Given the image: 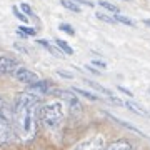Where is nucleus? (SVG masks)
Listing matches in <instances>:
<instances>
[{"label":"nucleus","mask_w":150,"mask_h":150,"mask_svg":"<svg viewBox=\"0 0 150 150\" xmlns=\"http://www.w3.org/2000/svg\"><path fill=\"white\" fill-rule=\"evenodd\" d=\"M38 95L32 92H20L13 100V127L17 137L23 142H30L37 134V122L40 120L37 113Z\"/></svg>","instance_id":"f257e3e1"},{"label":"nucleus","mask_w":150,"mask_h":150,"mask_svg":"<svg viewBox=\"0 0 150 150\" xmlns=\"http://www.w3.org/2000/svg\"><path fill=\"white\" fill-rule=\"evenodd\" d=\"M38 118L47 129H57L64 120V105L60 102H52L43 105L38 110Z\"/></svg>","instance_id":"f03ea898"},{"label":"nucleus","mask_w":150,"mask_h":150,"mask_svg":"<svg viewBox=\"0 0 150 150\" xmlns=\"http://www.w3.org/2000/svg\"><path fill=\"white\" fill-rule=\"evenodd\" d=\"M17 137L15 127H13V113L0 118V145H8Z\"/></svg>","instance_id":"7ed1b4c3"},{"label":"nucleus","mask_w":150,"mask_h":150,"mask_svg":"<svg viewBox=\"0 0 150 150\" xmlns=\"http://www.w3.org/2000/svg\"><path fill=\"white\" fill-rule=\"evenodd\" d=\"M52 93H54L55 97L62 98V100H65L67 105H69V110L72 113H79L82 110V103H80V100H79V97L75 95L74 92H69V90H52Z\"/></svg>","instance_id":"20e7f679"},{"label":"nucleus","mask_w":150,"mask_h":150,"mask_svg":"<svg viewBox=\"0 0 150 150\" xmlns=\"http://www.w3.org/2000/svg\"><path fill=\"white\" fill-rule=\"evenodd\" d=\"M105 149V140L103 137H90V139H85L83 142L77 145L74 150H103Z\"/></svg>","instance_id":"39448f33"},{"label":"nucleus","mask_w":150,"mask_h":150,"mask_svg":"<svg viewBox=\"0 0 150 150\" xmlns=\"http://www.w3.org/2000/svg\"><path fill=\"white\" fill-rule=\"evenodd\" d=\"M13 77H15L18 82H22V83H25V85H28V83H33V82L38 80V77L35 72H32L30 69H25V67H18V69L13 72Z\"/></svg>","instance_id":"423d86ee"},{"label":"nucleus","mask_w":150,"mask_h":150,"mask_svg":"<svg viewBox=\"0 0 150 150\" xmlns=\"http://www.w3.org/2000/svg\"><path fill=\"white\" fill-rule=\"evenodd\" d=\"M27 92H32L35 95H45V93L52 92V85H50L48 80H37V82H33V83H28Z\"/></svg>","instance_id":"0eeeda50"},{"label":"nucleus","mask_w":150,"mask_h":150,"mask_svg":"<svg viewBox=\"0 0 150 150\" xmlns=\"http://www.w3.org/2000/svg\"><path fill=\"white\" fill-rule=\"evenodd\" d=\"M18 69L15 59L12 57H0V75H7V74H13Z\"/></svg>","instance_id":"6e6552de"},{"label":"nucleus","mask_w":150,"mask_h":150,"mask_svg":"<svg viewBox=\"0 0 150 150\" xmlns=\"http://www.w3.org/2000/svg\"><path fill=\"white\" fill-rule=\"evenodd\" d=\"M103 150H134V147H132V144H130L129 140L118 139V140L110 142V144H108Z\"/></svg>","instance_id":"1a4fd4ad"},{"label":"nucleus","mask_w":150,"mask_h":150,"mask_svg":"<svg viewBox=\"0 0 150 150\" xmlns=\"http://www.w3.org/2000/svg\"><path fill=\"white\" fill-rule=\"evenodd\" d=\"M125 105H127V108H130L134 113H137V115H142V117L150 118V112H149V110H147V108H144L142 105H139L137 102H134V100H127V102H125Z\"/></svg>","instance_id":"9d476101"},{"label":"nucleus","mask_w":150,"mask_h":150,"mask_svg":"<svg viewBox=\"0 0 150 150\" xmlns=\"http://www.w3.org/2000/svg\"><path fill=\"white\" fill-rule=\"evenodd\" d=\"M60 4H62L67 10H70V12H75V13H80V12H82L80 5H79L75 0H60Z\"/></svg>","instance_id":"9b49d317"},{"label":"nucleus","mask_w":150,"mask_h":150,"mask_svg":"<svg viewBox=\"0 0 150 150\" xmlns=\"http://www.w3.org/2000/svg\"><path fill=\"white\" fill-rule=\"evenodd\" d=\"M17 33L20 35V37H33L35 33H37V30L32 27H25V25H22V27L17 28Z\"/></svg>","instance_id":"f8f14e48"},{"label":"nucleus","mask_w":150,"mask_h":150,"mask_svg":"<svg viewBox=\"0 0 150 150\" xmlns=\"http://www.w3.org/2000/svg\"><path fill=\"white\" fill-rule=\"evenodd\" d=\"M55 43L59 45V48L62 50V52H64V54H67V55H74V48L70 47V45H69L67 42L60 40V38H57V40H55Z\"/></svg>","instance_id":"ddd939ff"},{"label":"nucleus","mask_w":150,"mask_h":150,"mask_svg":"<svg viewBox=\"0 0 150 150\" xmlns=\"http://www.w3.org/2000/svg\"><path fill=\"white\" fill-rule=\"evenodd\" d=\"M37 43H38V45H42V47L45 48L47 52H50L52 55H60V52H59V50H57V48H55V47H54V45H52L50 42H47V40H37Z\"/></svg>","instance_id":"4468645a"},{"label":"nucleus","mask_w":150,"mask_h":150,"mask_svg":"<svg viewBox=\"0 0 150 150\" xmlns=\"http://www.w3.org/2000/svg\"><path fill=\"white\" fill-rule=\"evenodd\" d=\"M75 93H79V95L85 97V98H90V100H95V102H98L100 100V97L95 95V93H92V92H87V90H82V88H74Z\"/></svg>","instance_id":"2eb2a0df"},{"label":"nucleus","mask_w":150,"mask_h":150,"mask_svg":"<svg viewBox=\"0 0 150 150\" xmlns=\"http://www.w3.org/2000/svg\"><path fill=\"white\" fill-rule=\"evenodd\" d=\"M98 5H100V7H103L105 10L112 12V13H120V8H118V7H115L113 4H110V2H105V0H100V2H98Z\"/></svg>","instance_id":"dca6fc26"},{"label":"nucleus","mask_w":150,"mask_h":150,"mask_svg":"<svg viewBox=\"0 0 150 150\" xmlns=\"http://www.w3.org/2000/svg\"><path fill=\"white\" fill-rule=\"evenodd\" d=\"M115 20L118 22V23H123V25H129V27H134L135 25V22L134 20H130V18H127V17H123L120 15V13H115V17H113Z\"/></svg>","instance_id":"f3484780"},{"label":"nucleus","mask_w":150,"mask_h":150,"mask_svg":"<svg viewBox=\"0 0 150 150\" xmlns=\"http://www.w3.org/2000/svg\"><path fill=\"white\" fill-rule=\"evenodd\" d=\"M10 113H12V108L8 107V105L4 102V98L0 97V118L5 117V115H10Z\"/></svg>","instance_id":"a211bd4d"},{"label":"nucleus","mask_w":150,"mask_h":150,"mask_svg":"<svg viewBox=\"0 0 150 150\" xmlns=\"http://www.w3.org/2000/svg\"><path fill=\"white\" fill-rule=\"evenodd\" d=\"M12 12H13V15H15L17 18H18V20H22L23 23H28V15H25L23 12L18 10V7L13 5V7H12Z\"/></svg>","instance_id":"6ab92c4d"},{"label":"nucleus","mask_w":150,"mask_h":150,"mask_svg":"<svg viewBox=\"0 0 150 150\" xmlns=\"http://www.w3.org/2000/svg\"><path fill=\"white\" fill-rule=\"evenodd\" d=\"M20 10L23 12L25 15H28V17H33V15H35V13H33V10H32V7L28 5V4H25V2H23V4H20Z\"/></svg>","instance_id":"aec40b11"},{"label":"nucleus","mask_w":150,"mask_h":150,"mask_svg":"<svg viewBox=\"0 0 150 150\" xmlns=\"http://www.w3.org/2000/svg\"><path fill=\"white\" fill-rule=\"evenodd\" d=\"M59 28L62 30V32H67L69 35H75V30H74V27H70L69 23H60V25H59Z\"/></svg>","instance_id":"412c9836"},{"label":"nucleus","mask_w":150,"mask_h":150,"mask_svg":"<svg viewBox=\"0 0 150 150\" xmlns=\"http://www.w3.org/2000/svg\"><path fill=\"white\" fill-rule=\"evenodd\" d=\"M97 18H100V20H103V22H107V23H115V18H112V17H108V15H105V13H97Z\"/></svg>","instance_id":"4be33fe9"},{"label":"nucleus","mask_w":150,"mask_h":150,"mask_svg":"<svg viewBox=\"0 0 150 150\" xmlns=\"http://www.w3.org/2000/svg\"><path fill=\"white\" fill-rule=\"evenodd\" d=\"M57 74H59L60 77H64V79H74V75L70 74V72H67V70H59Z\"/></svg>","instance_id":"5701e85b"},{"label":"nucleus","mask_w":150,"mask_h":150,"mask_svg":"<svg viewBox=\"0 0 150 150\" xmlns=\"http://www.w3.org/2000/svg\"><path fill=\"white\" fill-rule=\"evenodd\" d=\"M75 2H77L79 5H87V7H93V5H95L92 0H75Z\"/></svg>","instance_id":"b1692460"},{"label":"nucleus","mask_w":150,"mask_h":150,"mask_svg":"<svg viewBox=\"0 0 150 150\" xmlns=\"http://www.w3.org/2000/svg\"><path fill=\"white\" fill-rule=\"evenodd\" d=\"M92 64L97 65V67H102V69H105V67H107V64H105V62H100V60H92Z\"/></svg>","instance_id":"393cba45"},{"label":"nucleus","mask_w":150,"mask_h":150,"mask_svg":"<svg viewBox=\"0 0 150 150\" xmlns=\"http://www.w3.org/2000/svg\"><path fill=\"white\" fill-rule=\"evenodd\" d=\"M85 69L88 70V72H92V74H93V75H100V72H98V70H95V69H92V65H87Z\"/></svg>","instance_id":"a878e982"},{"label":"nucleus","mask_w":150,"mask_h":150,"mask_svg":"<svg viewBox=\"0 0 150 150\" xmlns=\"http://www.w3.org/2000/svg\"><path fill=\"white\" fill-rule=\"evenodd\" d=\"M118 90H120V92H123V93H127V95H130V97H132V92H130V90H127L125 87H120V85H118Z\"/></svg>","instance_id":"bb28decb"},{"label":"nucleus","mask_w":150,"mask_h":150,"mask_svg":"<svg viewBox=\"0 0 150 150\" xmlns=\"http://www.w3.org/2000/svg\"><path fill=\"white\" fill-rule=\"evenodd\" d=\"M145 22V25H149V27H150V20H144Z\"/></svg>","instance_id":"cd10ccee"},{"label":"nucleus","mask_w":150,"mask_h":150,"mask_svg":"<svg viewBox=\"0 0 150 150\" xmlns=\"http://www.w3.org/2000/svg\"><path fill=\"white\" fill-rule=\"evenodd\" d=\"M149 93H150V88H149Z\"/></svg>","instance_id":"c85d7f7f"}]
</instances>
